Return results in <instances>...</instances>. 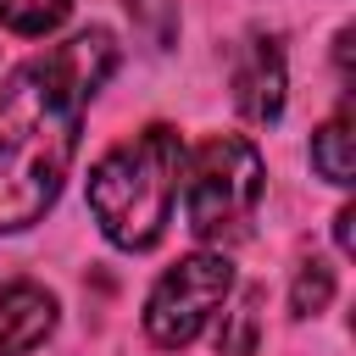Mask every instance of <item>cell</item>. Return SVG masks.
<instances>
[{
  "mask_svg": "<svg viewBox=\"0 0 356 356\" xmlns=\"http://www.w3.org/2000/svg\"><path fill=\"white\" fill-rule=\"evenodd\" d=\"M117 67V44L106 28H89L50 56L28 61L11 89H0V234L33 228L72 167L83 106Z\"/></svg>",
  "mask_w": 356,
  "mask_h": 356,
  "instance_id": "obj_1",
  "label": "cell"
},
{
  "mask_svg": "<svg viewBox=\"0 0 356 356\" xmlns=\"http://www.w3.org/2000/svg\"><path fill=\"white\" fill-rule=\"evenodd\" d=\"M178 178H184V139H178V128L150 122L145 134L111 145L89 167V211H95L100 234L117 250H150L167 234V222H172Z\"/></svg>",
  "mask_w": 356,
  "mask_h": 356,
  "instance_id": "obj_2",
  "label": "cell"
},
{
  "mask_svg": "<svg viewBox=\"0 0 356 356\" xmlns=\"http://www.w3.org/2000/svg\"><path fill=\"white\" fill-rule=\"evenodd\" d=\"M267 189L261 150L239 134H211L195 156H184V217L200 245H234Z\"/></svg>",
  "mask_w": 356,
  "mask_h": 356,
  "instance_id": "obj_3",
  "label": "cell"
},
{
  "mask_svg": "<svg viewBox=\"0 0 356 356\" xmlns=\"http://www.w3.org/2000/svg\"><path fill=\"white\" fill-rule=\"evenodd\" d=\"M234 295V267L222 250H195L178 267H167L145 300V334L161 350H184L189 339H200V328L222 312V300Z\"/></svg>",
  "mask_w": 356,
  "mask_h": 356,
  "instance_id": "obj_4",
  "label": "cell"
},
{
  "mask_svg": "<svg viewBox=\"0 0 356 356\" xmlns=\"http://www.w3.org/2000/svg\"><path fill=\"white\" fill-rule=\"evenodd\" d=\"M284 89H289V72H284V50L273 33H250L234 56V106L245 122L267 128L278 122L284 111Z\"/></svg>",
  "mask_w": 356,
  "mask_h": 356,
  "instance_id": "obj_5",
  "label": "cell"
},
{
  "mask_svg": "<svg viewBox=\"0 0 356 356\" xmlns=\"http://www.w3.org/2000/svg\"><path fill=\"white\" fill-rule=\"evenodd\" d=\"M56 334V295L44 284H0V356H28Z\"/></svg>",
  "mask_w": 356,
  "mask_h": 356,
  "instance_id": "obj_6",
  "label": "cell"
},
{
  "mask_svg": "<svg viewBox=\"0 0 356 356\" xmlns=\"http://www.w3.org/2000/svg\"><path fill=\"white\" fill-rule=\"evenodd\" d=\"M312 167H317V178H328V184H350L356 178V156H350V117L339 111V117H328L317 134H312Z\"/></svg>",
  "mask_w": 356,
  "mask_h": 356,
  "instance_id": "obj_7",
  "label": "cell"
},
{
  "mask_svg": "<svg viewBox=\"0 0 356 356\" xmlns=\"http://www.w3.org/2000/svg\"><path fill=\"white\" fill-rule=\"evenodd\" d=\"M72 0H0V28L22 33V39H44L67 22Z\"/></svg>",
  "mask_w": 356,
  "mask_h": 356,
  "instance_id": "obj_8",
  "label": "cell"
},
{
  "mask_svg": "<svg viewBox=\"0 0 356 356\" xmlns=\"http://www.w3.org/2000/svg\"><path fill=\"white\" fill-rule=\"evenodd\" d=\"M334 300V267L328 261H300V273H295V289H289V312L295 317H317L323 306Z\"/></svg>",
  "mask_w": 356,
  "mask_h": 356,
  "instance_id": "obj_9",
  "label": "cell"
},
{
  "mask_svg": "<svg viewBox=\"0 0 356 356\" xmlns=\"http://www.w3.org/2000/svg\"><path fill=\"white\" fill-rule=\"evenodd\" d=\"M350 222H356V211H350V206H345V211H339V217H334V239H339V250H345V256H350V250H356V234H350Z\"/></svg>",
  "mask_w": 356,
  "mask_h": 356,
  "instance_id": "obj_10",
  "label": "cell"
}]
</instances>
